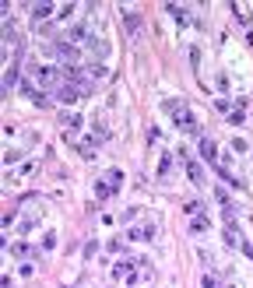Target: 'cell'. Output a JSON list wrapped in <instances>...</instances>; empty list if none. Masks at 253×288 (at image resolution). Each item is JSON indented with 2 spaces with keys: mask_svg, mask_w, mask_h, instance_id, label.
Returning <instances> with one entry per match:
<instances>
[{
  "mask_svg": "<svg viewBox=\"0 0 253 288\" xmlns=\"http://www.w3.org/2000/svg\"><path fill=\"white\" fill-rule=\"evenodd\" d=\"M197 148H201V158H207V162H215V158H218V144H215L211 137H201Z\"/></svg>",
  "mask_w": 253,
  "mask_h": 288,
  "instance_id": "cell-8",
  "label": "cell"
},
{
  "mask_svg": "<svg viewBox=\"0 0 253 288\" xmlns=\"http://www.w3.org/2000/svg\"><path fill=\"white\" fill-rule=\"evenodd\" d=\"M53 246H56V236H53V232H50V236H46V239H42V250H53Z\"/></svg>",
  "mask_w": 253,
  "mask_h": 288,
  "instance_id": "cell-22",
  "label": "cell"
},
{
  "mask_svg": "<svg viewBox=\"0 0 253 288\" xmlns=\"http://www.w3.org/2000/svg\"><path fill=\"white\" fill-rule=\"evenodd\" d=\"M186 176H190V179H193V183H197V186L204 183V169H201V165L193 162V158H186Z\"/></svg>",
  "mask_w": 253,
  "mask_h": 288,
  "instance_id": "cell-11",
  "label": "cell"
},
{
  "mask_svg": "<svg viewBox=\"0 0 253 288\" xmlns=\"http://www.w3.org/2000/svg\"><path fill=\"white\" fill-rule=\"evenodd\" d=\"M207 229H211V221H207V215H197V218L190 221V232H193V236H204Z\"/></svg>",
  "mask_w": 253,
  "mask_h": 288,
  "instance_id": "cell-12",
  "label": "cell"
},
{
  "mask_svg": "<svg viewBox=\"0 0 253 288\" xmlns=\"http://www.w3.org/2000/svg\"><path fill=\"white\" fill-rule=\"evenodd\" d=\"M11 253L18 256V260H25V256H28V260H32V256H39V250H35V246H28V242H14Z\"/></svg>",
  "mask_w": 253,
  "mask_h": 288,
  "instance_id": "cell-10",
  "label": "cell"
},
{
  "mask_svg": "<svg viewBox=\"0 0 253 288\" xmlns=\"http://www.w3.org/2000/svg\"><path fill=\"white\" fill-rule=\"evenodd\" d=\"M172 123L180 127V130H186V134H193V130H197V116H193L190 109H180V113L172 116Z\"/></svg>",
  "mask_w": 253,
  "mask_h": 288,
  "instance_id": "cell-3",
  "label": "cell"
},
{
  "mask_svg": "<svg viewBox=\"0 0 253 288\" xmlns=\"http://www.w3.org/2000/svg\"><path fill=\"white\" fill-rule=\"evenodd\" d=\"M84 74H88V78H106L109 67H102V64H84Z\"/></svg>",
  "mask_w": 253,
  "mask_h": 288,
  "instance_id": "cell-14",
  "label": "cell"
},
{
  "mask_svg": "<svg viewBox=\"0 0 253 288\" xmlns=\"http://www.w3.org/2000/svg\"><path fill=\"white\" fill-rule=\"evenodd\" d=\"M18 70H21V60L14 56L11 67H7V74H4V88H14V85H18Z\"/></svg>",
  "mask_w": 253,
  "mask_h": 288,
  "instance_id": "cell-9",
  "label": "cell"
},
{
  "mask_svg": "<svg viewBox=\"0 0 253 288\" xmlns=\"http://www.w3.org/2000/svg\"><path fill=\"white\" fill-rule=\"evenodd\" d=\"M169 169H172V158L162 155V162H158V179H169Z\"/></svg>",
  "mask_w": 253,
  "mask_h": 288,
  "instance_id": "cell-17",
  "label": "cell"
},
{
  "mask_svg": "<svg viewBox=\"0 0 253 288\" xmlns=\"http://www.w3.org/2000/svg\"><path fill=\"white\" fill-rule=\"evenodd\" d=\"M95 197H99V201H109V197H113V190H109V186H106V183L99 179V186H95Z\"/></svg>",
  "mask_w": 253,
  "mask_h": 288,
  "instance_id": "cell-20",
  "label": "cell"
},
{
  "mask_svg": "<svg viewBox=\"0 0 253 288\" xmlns=\"http://www.w3.org/2000/svg\"><path fill=\"white\" fill-rule=\"evenodd\" d=\"M95 144H99V137H81V141H78V155H81L84 162H92V158H95Z\"/></svg>",
  "mask_w": 253,
  "mask_h": 288,
  "instance_id": "cell-6",
  "label": "cell"
},
{
  "mask_svg": "<svg viewBox=\"0 0 253 288\" xmlns=\"http://www.w3.org/2000/svg\"><path fill=\"white\" fill-rule=\"evenodd\" d=\"M183 207H186V215H190V218H197V215H204V204H201V201H186Z\"/></svg>",
  "mask_w": 253,
  "mask_h": 288,
  "instance_id": "cell-18",
  "label": "cell"
},
{
  "mask_svg": "<svg viewBox=\"0 0 253 288\" xmlns=\"http://www.w3.org/2000/svg\"><path fill=\"white\" fill-rule=\"evenodd\" d=\"M60 123H64L67 130H78V127H84V119H81L78 113H64V116H60Z\"/></svg>",
  "mask_w": 253,
  "mask_h": 288,
  "instance_id": "cell-13",
  "label": "cell"
},
{
  "mask_svg": "<svg viewBox=\"0 0 253 288\" xmlns=\"http://www.w3.org/2000/svg\"><path fill=\"white\" fill-rule=\"evenodd\" d=\"M102 183H106L113 193H120L123 190V172L120 169H106V172H102Z\"/></svg>",
  "mask_w": 253,
  "mask_h": 288,
  "instance_id": "cell-4",
  "label": "cell"
},
{
  "mask_svg": "<svg viewBox=\"0 0 253 288\" xmlns=\"http://www.w3.org/2000/svg\"><path fill=\"white\" fill-rule=\"evenodd\" d=\"M123 18H127V28H130V35H137V32H141V18H137L134 11H127Z\"/></svg>",
  "mask_w": 253,
  "mask_h": 288,
  "instance_id": "cell-15",
  "label": "cell"
},
{
  "mask_svg": "<svg viewBox=\"0 0 253 288\" xmlns=\"http://www.w3.org/2000/svg\"><path fill=\"white\" fill-rule=\"evenodd\" d=\"M53 99H56V102H67V105H70V102H81V99H88V92H84L81 85H70V81H64V85H60V88L53 92Z\"/></svg>",
  "mask_w": 253,
  "mask_h": 288,
  "instance_id": "cell-1",
  "label": "cell"
},
{
  "mask_svg": "<svg viewBox=\"0 0 253 288\" xmlns=\"http://www.w3.org/2000/svg\"><path fill=\"white\" fill-rule=\"evenodd\" d=\"M229 123H232V127H243V123H246V113H243V109H232V113H229Z\"/></svg>",
  "mask_w": 253,
  "mask_h": 288,
  "instance_id": "cell-19",
  "label": "cell"
},
{
  "mask_svg": "<svg viewBox=\"0 0 253 288\" xmlns=\"http://www.w3.org/2000/svg\"><path fill=\"white\" fill-rule=\"evenodd\" d=\"M155 232H158L155 225H144V229H130V232H127V239H130V242H152V239H155Z\"/></svg>",
  "mask_w": 253,
  "mask_h": 288,
  "instance_id": "cell-5",
  "label": "cell"
},
{
  "mask_svg": "<svg viewBox=\"0 0 253 288\" xmlns=\"http://www.w3.org/2000/svg\"><path fill=\"white\" fill-rule=\"evenodd\" d=\"M225 288H236V285H225Z\"/></svg>",
  "mask_w": 253,
  "mask_h": 288,
  "instance_id": "cell-24",
  "label": "cell"
},
{
  "mask_svg": "<svg viewBox=\"0 0 253 288\" xmlns=\"http://www.w3.org/2000/svg\"><path fill=\"white\" fill-rule=\"evenodd\" d=\"M28 14H32L35 21H46L50 14H56V4H50V0H39V4H28Z\"/></svg>",
  "mask_w": 253,
  "mask_h": 288,
  "instance_id": "cell-2",
  "label": "cell"
},
{
  "mask_svg": "<svg viewBox=\"0 0 253 288\" xmlns=\"http://www.w3.org/2000/svg\"><path fill=\"white\" fill-rule=\"evenodd\" d=\"M204 288H218V285H215V278H211V274H207V278H204Z\"/></svg>",
  "mask_w": 253,
  "mask_h": 288,
  "instance_id": "cell-23",
  "label": "cell"
},
{
  "mask_svg": "<svg viewBox=\"0 0 253 288\" xmlns=\"http://www.w3.org/2000/svg\"><path fill=\"white\" fill-rule=\"evenodd\" d=\"M225 242L229 246H239V225H236V218H225Z\"/></svg>",
  "mask_w": 253,
  "mask_h": 288,
  "instance_id": "cell-7",
  "label": "cell"
},
{
  "mask_svg": "<svg viewBox=\"0 0 253 288\" xmlns=\"http://www.w3.org/2000/svg\"><path fill=\"white\" fill-rule=\"evenodd\" d=\"M74 7H78V4H60V11H56V18H70V14H74Z\"/></svg>",
  "mask_w": 253,
  "mask_h": 288,
  "instance_id": "cell-21",
  "label": "cell"
},
{
  "mask_svg": "<svg viewBox=\"0 0 253 288\" xmlns=\"http://www.w3.org/2000/svg\"><path fill=\"white\" fill-rule=\"evenodd\" d=\"M162 109H166L169 116H176V113H180V109H186V105H183L180 99H166V102H162Z\"/></svg>",
  "mask_w": 253,
  "mask_h": 288,
  "instance_id": "cell-16",
  "label": "cell"
}]
</instances>
